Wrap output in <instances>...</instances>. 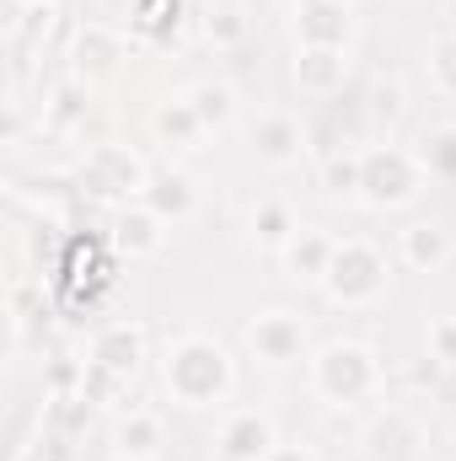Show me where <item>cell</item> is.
Listing matches in <instances>:
<instances>
[{
  "instance_id": "obj_18",
  "label": "cell",
  "mask_w": 456,
  "mask_h": 461,
  "mask_svg": "<svg viewBox=\"0 0 456 461\" xmlns=\"http://www.w3.org/2000/svg\"><path fill=\"white\" fill-rule=\"evenodd\" d=\"M188 27V0H129V32L167 49Z\"/></svg>"
},
{
  "instance_id": "obj_3",
  "label": "cell",
  "mask_w": 456,
  "mask_h": 461,
  "mask_svg": "<svg viewBox=\"0 0 456 461\" xmlns=\"http://www.w3.org/2000/svg\"><path fill=\"white\" fill-rule=\"evenodd\" d=\"M317 290H323L339 312H370V306L387 301V290H392V263H387V252H381L376 241H365V236H339L333 263H328V274H323Z\"/></svg>"
},
{
  "instance_id": "obj_2",
  "label": "cell",
  "mask_w": 456,
  "mask_h": 461,
  "mask_svg": "<svg viewBox=\"0 0 456 461\" xmlns=\"http://www.w3.org/2000/svg\"><path fill=\"white\" fill-rule=\"evenodd\" d=\"M306 386L323 408L349 413V408H365V402L381 397L387 365H381L376 344H365V339H328L306 359Z\"/></svg>"
},
{
  "instance_id": "obj_28",
  "label": "cell",
  "mask_w": 456,
  "mask_h": 461,
  "mask_svg": "<svg viewBox=\"0 0 456 461\" xmlns=\"http://www.w3.org/2000/svg\"><path fill=\"white\" fill-rule=\"evenodd\" d=\"M424 354L441 365V370H456V317H435L430 333H424Z\"/></svg>"
},
{
  "instance_id": "obj_19",
  "label": "cell",
  "mask_w": 456,
  "mask_h": 461,
  "mask_svg": "<svg viewBox=\"0 0 456 461\" xmlns=\"http://www.w3.org/2000/svg\"><path fill=\"white\" fill-rule=\"evenodd\" d=\"M167 446V424L145 408H129L114 419V456H140V461H161Z\"/></svg>"
},
{
  "instance_id": "obj_24",
  "label": "cell",
  "mask_w": 456,
  "mask_h": 461,
  "mask_svg": "<svg viewBox=\"0 0 456 461\" xmlns=\"http://www.w3.org/2000/svg\"><path fill=\"white\" fill-rule=\"evenodd\" d=\"M188 103H194V113L205 123V134H226L231 123H236V92H231L226 81H199L194 92H183Z\"/></svg>"
},
{
  "instance_id": "obj_27",
  "label": "cell",
  "mask_w": 456,
  "mask_h": 461,
  "mask_svg": "<svg viewBox=\"0 0 456 461\" xmlns=\"http://www.w3.org/2000/svg\"><path fill=\"white\" fill-rule=\"evenodd\" d=\"M205 38H210V49H242V43H247V16H242V5H215V11L205 16Z\"/></svg>"
},
{
  "instance_id": "obj_25",
  "label": "cell",
  "mask_w": 456,
  "mask_h": 461,
  "mask_svg": "<svg viewBox=\"0 0 456 461\" xmlns=\"http://www.w3.org/2000/svg\"><path fill=\"white\" fill-rule=\"evenodd\" d=\"M424 76L441 97H456V32H435L424 49Z\"/></svg>"
},
{
  "instance_id": "obj_6",
  "label": "cell",
  "mask_w": 456,
  "mask_h": 461,
  "mask_svg": "<svg viewBox=\"0 0 456 461\" xmlns=\"http://www.w3.org/2000/svg\"><path fill=\"white\" fill-rule=\"evenodd\" d=\"M242 348H247V359L263 365V370H296V365L312 359V328H306L301 312H290V306H269V312L247 317V328H242Z\"/></svg>"
},
{
  "instance_id": "obj_31",
  "label": "cell",
  "mask_w": 456,
  "mask_h": 461,
  "mask_svg": "<svg viewBox=\"0 0 456 461\" xmlns=\"http://www.w3.org/2000/svg\"><path fill=\"white\" fill-rule=\"evenodd\" d=\"M11 5H43V11H49V5H54V0H11Z\"/></svg>"
},
{
  "instance_id": "obj_9",
  "label": "cell",
  "mask_w": 456,
  "mask_h": 461,
  "mask_svg": "<svg viewBox=\"0 0 456 461\" xmlns=\"http://www.w3.org/2000/svg\"><path fill=\"white\" fill-rule=\"evenodd\" d=\"M123 59H129V43H123V32H118V27L87 22V27L70 38V76H76V81H87V86H97V81L118 76V65H123Z\"/></svg>"
},
{
  "instance_id": "obj_20",
  "label": "cell",
  "mask_w": 456,
  "mask_h": 461,
  "mask_svg": "<svg viewBox=\"0 0 456 461\" xmlns=\"http://www.w3.org/2000/svg\"><path fill=\"white\" fill-rule=\"evenodd\" d=\"M150 134H156L167 150H199V140H210L188 97H167V103H156V113H150Z\"/></svg>"
},
{
  "instance_id": "obj_32",
  "label": "cell",
  "mask_w": 456,
  "mask_h": 461,
  "mask_svg": "<svg viewBox=\"0 0 456 461\" xmlns=\"http://www.w3.org/2000/svg\"><path fill=\"white\" fill-rule=\"evenodd\" d=\"M114 461H140V456H114Z\"/></svg>"
},
{
  "instance_id": "obj_29",
  "label": "cell",
  "mask_w": 456,
  "mask_h": 461,
  "mask_svg": "<svg viewBox=\"0 0 456 461\" xmlns=\"http://www.w3.org/2000/svg\"><path fill=\"white\" fill-rule=\"evenodd\" d=\"M397 113H403V86L397 81H376L370 86V103H365V118L370 123H392Z\"/></svg>"
},
{
  "instance_id": "obj_23",
  "label": "cell",
  "mask_w": 456,
  "mask_h": 461,
  "mask_svg": "<svg viewBox=\"0 0 456 461\" xmlns=\"http://www.w3.org/2000/svg\"><path fill=\"white\" fill-rule=\"evenodd\" d=\"M414 156H419V167H424L430 177L456 183V118H446V123H430V129L419 134Z\"/></svg>"
},
{
  "instance_id": "obj_10",
  "label": "cell",
  "mask_w": 456,
  "mask_h": 461,
  "mask_svg": "<svg viewBox=\"0 0 456 461\" xmlns=\"http://www.w3.org/2000/svg\"><path fill=\"white\" fill-rule=\"evenodd\" d=\"M150 359V339H145V328L140 322H108L97 339H92V370L97 375H114V381H134L140 375V365Z\"/></svg>"
},
{
  "instance_id": "obj_8",
  "label": "cell",
  "mask_w": 456,
  "mask_h": 461,
  "mask_svg": "<svg viewBox=\"0 0 456 461\" xmlns=\"http://www.w3.org/2000/svg\"><path fill=\"white\" fill-rule=\"evenodd\" d=\"M247 140H252V156L269 172H290L306 156V123L296 113H285V108H263V113L252 118V134Z\"/></svg>"
},
{
  "instance_id": "obj_22",
  "label": "cell",
  "mask_w": 456,
  "mask_h": 461,
  "mask_svg": "<svg viewBox=\"0 0 456 461\" xmlns=\"http://www.w3.org/2000/svg\"><path fill=\"white\" fill-rule=\"evenodd\" d=\"M92 113V86L87 81H76V76H65L54 92H49V103H43V129L49 134H76L81 123Z\"/></svg>"
},
{
  "instance_id": "obj_16",
  "label": "cell",
  "mask_w": 456,
  "mask_h": 461,
  "mask_svg": "<svg viewBox=\"0 0 456 461\" xmlns=\"http://www.w3.org/2000/svg\"><path fill=\"white\" fill-rule=\"evenodd\" d=\"M167 236H172V226H167L150 204H129V210H118V221H114V247L129 263L161 258V252H167Z\"/></svg>"
},
{
  "instance_id": "obj_30",
  "label": "cell",
  "mask_w": 456,
  "mask_h": 461,
  "mask_svg": "<svg viewBox=\"0 0 456 461\" xmlns=\"http://www.w3.org/2000/svg\"><path fill=\"white\" fill-rule=\"evenodd\" d=\"M263 461H323V456H317L312 446H285V440H279V446H274Z\"/></svg>"
},
{
  "instance_id": "obj_11",
  "label": "cell",
  "mask_w": 456,
  "mask_h": 461,
  "mask_svg": "<svg viewBox=\"0 0 456 461\" xmlns=\"http://www.w3.org/2000/svg\"><path fill=\"white\" fill-rule=\"evenodd\" d=\"M279 446V429L263 408H231L215 429V456L221 461H263Z\"/></svg>"
},
{
  "instance_id": "obj_17",
  "label": "cell",
  "mask_w": 456,
  "mask_h": 461,
  "mask_svg": "<svg viewBox=\"0 0 456 461\" xmlns=\"http://www.w3.org/2000/svg\"><path fill=\"white\" fill-rule=\"evenodd\" d=\"M397 263L408 274H441L451 263V230L435 226V221H414L397 236Z\"/></svg>"
},
{
  "instance_id": "obj_4",
  "label": "cell",
  "mask_w": 456,
  "mask_h": 461,
  "mask_svg": "<svg viewBox=\"0 0 456 461\" xmlns=\"http://www.w3.org/2000/svg\"><path fill=\"white\" fill-rule=\"evenodd\" d=\"M430 172L419 167V156L408 145H370L360 150V204L387 215V210H408L419 204Z\"/></svg>"
},
{
  "instance_id": "obj_7",
  "label": "cell",
  "mask_w": 456,
  "mask_h": 461,
  "mask_svg": "<svg viewBox=\"0 0 456 461\" xmlns=\"http://www.w3.org/2000/svg\"><path fill=\"white\" fill-rule=\"evenodd\" d=\"M424 446H430V429L408 408H381L365 424V456L370 461H424Z\"/></svg>"
},
{
  "instance_id": "obj_5",
  "label": "cell",
  "mask_w": 456,
  "mask_h": 461,
  "mask_svg": "<svg viewBox=\"0 0 456 461\" xmlns=\"http://www.w3.org/2000/svg\"><path fill=\"white\" fill-rule=\"evenodd\" d=\"M76 183H81L87 199L114 204V210H129V204L145 199V188H150V167H145V156L129 150V145H92V150L81 156Z\"/></svg>"
},
{
  "instance_id": "obj_13",
  "label": "cell",
  "mask_w": 456,
  "mask_h": 461,
  "mask_svg": "<svg viewBox=\"0 0 456 461\" xmlns=\"http://www.w3.org/2000/svg\"><path fill=\"white\" fill-rule=\"evenodd\" d=\"M290 81L301 97H339L349 86V49H312V43H296V59H290Z\"/></svg>"
},
{
  "instance_id": "obj_26",
  "label": "cell",
  "mask_w": 456,
  "mask_h": 461,
  "mask_svg": "<svg viewBox=\"0 0 456 461\" xmlns=\"http://www.w3.org/2000/svg\"><path fill=\"white\" fill-rule=\"evenodd\" d=\"M323 194L328 199H360V150H333L323 161Z\"/></svg>"
},
{
  "instance_id": "obj_12",
  "label": "cell",
  "mask_w": 456,
  "mask_h": 461,
  "mask_svg": "<svg viewBox=\"0 0 456 461\" xmlns=\"http://www.w3.org/2000/svg\"><path fill=\"white\" fill-rule=\"evenodd\" d=\"M296 43L312 49H349L354 43V5L349 0H296Z\"/></svg>"
},
{
  "instance_id": "obj_21",
  "label": "cell",
  "mask_w": 456,
  "mask_h": 461,
  "mask_svg": "<svg viewBox=\"0 0 456 461\" xmlns=\"http://www.w3.org/2000/svg\"><path fill=\"white\" fill-rule=\"evenodd\" d=\"M301 230V221H296V210L285 204V199H258L252 210H247V236H252V247L258 252H285V241Z\"/></svg>"
},
{
  "instance_id": "obj_14",
  "label": "cell",
  "mask_w": 456,
  "mask_h": 461,
  "mask_svg": "<svg viewBox=\"0 0 456 461\" xmlns=\"http://www.w3.org/2000/svg\"><path fill=\"white\" fill-rule=\"evenodd\" d=\"M333 247H339V236L323 226H306L285 241V252H279V268H285V279L290 285H323V274H328V263H333Z\"/></svg>"
},
{
  "instance_id": "obj_15",
  "label": "cell",
  "mask_w": 456,
  "mask_h": 461,
  "mask_svg": "<svg viewBox=\"0 0 456 461\" xmlns=\"http://www.w3.org/2000/svg\"><path fill=\"white\" fill-rule=\"evenodd\" d=\"M140 204H150L167 226H183V221L199 215V183H194V172H183V167H156Z\"/></svg>"
},
{
  "instance_id": "obj_1",
  "label": "cell",
  "mask_w": 456,
  "mask_h": 461,
  "mask_svg": "<svg viewBox=\"0 0 456 461\" xmlns=\"http://www.w3.org/2000/svg\"><path fill=\"white\" fill-rule=\"evenodd\" d=\"M156 370H161V392L188 413L226 408L231 392H236V359H231L226 339L199 333V328L172 333L156 354Z\"/></svg>"
}]
</instances>
